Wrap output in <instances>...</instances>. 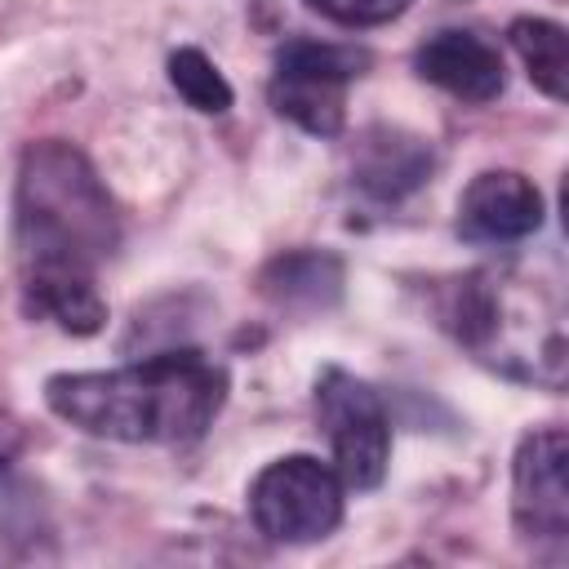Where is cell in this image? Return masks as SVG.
I'll return each instance as SVG.
<instances>
[{
	"instance_id": "3",
	"label": "cell",
	"mask_w": 569,
	"mask_h": 569,
	"mask_svg": "<svg viewBox=\"0 0 569 569\" xmlns=\"http://www.w3.org/2000/svg\"><path fill=\"white\" fill-rule=\"evenodd\" d=\"M116 244L120 213L93 160L62 138L31 142L22 151L13 187V249L22 262V280H93V271L116 253Z\"/></svg>"
},
{
	"instance_id": "12",
	"label": "cell",
	"mask_w": 569,
	"mask_h": 569,
	"mask_svg": "<svg viewBox=\"0 0 569 569\" xmlns=\"http://www.w3.org/2000/svg\"><path fill=\"white\" fill-rule=\"evenodd\" d=\"M22 302L36 320H53L62 333H76V338H89L107 325V302L89 276L22 280Z\"/></svg>"
},
{
	"instance_id": "8",
	"label": "cell",
	"mask_w": 569,
	"mask_h": 569,
	"mask_svg": "<svg viewBox=\"0 0 569 569\" xmlns=\"http://www.w3.org/2000/svg\"><path fill=\"white\" fill-rule=\"evenodd\" d=\"M542 191L516 169H485L458 196V231L476 244H520L542 227Z\"/></svg>"
},
{
	"instance_id": "9",
	"label": "cell",
	"mask_w": 569,
	"mask_h": 569,
	"mask_svg": "<svg viewBox=\"0 0 569 569\" xmlns=\"http://www.w3.org/2000/svg\"><path fill=\"white\" fill-rule=\"evenodd\" d=\"M431 169H436L431 142L400 124H369L351 151V178L378 204H396L413 196L418 187H427Z\"/></svg>"
},
{
	"instance_id": "14",
	"label": "cell",
	"mask_w": 569,
	"mask_h": 569,
	"mask_svg": "<svg viewBox=\"0 0 569 569\" xmlns=\"http://www.w3.org/2000/svg\"><path fill=\"white\" fill-rule=\"evenodd\" d=\"M169 84L182 93L187 107H196V111H204V116H222V111L236 102L227 76H222L196 44H182V49L169 53Z\"/></svg>"
},
{
	"instance_id": "2",
	"label": "cell",
	"mask_w": 569,
	"mask_h": 569,
	"mask_svg": "<svg viewBox=\"0 0 569 569\" xmlns=\"http://www.w3.org/2000/svg\"><path fill=\"white\" fill-rule=\"evenodd\" d=\"M565 316L560 276L516 262L453 276L440 302V325L458 347L485 369L538 391H560L569 378Z\"/></svg>"
},
{
	"instance_id": "6",
	"label": "cell",
	"mask_w": 569,
	"mask_h": 569,
	"mask_svg": "<svg viewBox=\"0 0 569 569\" xmlns=\"http://www.w3.org/2000/svg\"><path fill=\"white\" fill-rule=\"evenodd\" d=\"M316 418L329 436L333 471L342 476V485L378 489L391 462V418L382 396L365 378L329 365L316 378Z\"/></svg>"
},
{
	"instance_id": "4",
	"label": "cell",
	"mask_w": 569,
	"mask_h": 569,
	"mask_svg": "<svg viewBox=\"0 0 569 569\" xmlns=\"http://www.w3.org/2000/svg\"><path fill=\"white\" fill-rule=\"evenodd\" d=\"M342 493L347 485L329 462L311 453H284L253 476L249 520L271 542L307 547V542L329 538L342 525V511H347Z\"/></svg>"
},
{
	"instance_id": "5",
	"label": "cell",
	"mask_w": 569,
	"mask_h": 569,
	"mask_svg": "<svg viewBox=\"0 0 569 569\" xmlns=\"http://www.w3.org/2000/svg\"><path fill=\"white\" fill-rule=\"evenodd\" d=\"M369 53L329 40H284L271 62L267 98L276 116L311 138H338L347 124V84L365 76Z\"/></svg>"
},
{
	"instance_id": "1",
	"label": "cell",
	"mask_w": 569,
	"mask_h": 569,
	"mask_svg": "<svg viewBox=\"0 0 569 569\" xmlns=\"http://www.w3.org/2000/svg\"><path fill=\"white\" fill-rule=\"evenodd\" d=\"M44 405L98 440L191 445L227 405V369L196 347H173L120 369L53 373Z\"/></svg>"
},
{
	"instance_id": "16",
	"label": "cell",
	"mask_w": 569,
	"mask_h": 569,
	"mask_svg": "<svg viewBox=\"0 0 569 569\" xmlns=\"http://www.w3.org/2000/svg\"><path fill=\"white\" fill-rule=\"evenodd\" d=\"M18 453V431H13V422H4L0 418V471H4V462Z\"/></svg>"
},
{
	"instance_id": "15",
	"label": "cell",
	"mask_w": 569,
	"mask_h": 569,
	"mask_svg": "<svg viewBox=\"0 0 569 569\" xmlns=\"http://www.w3.org/2000/svg\"><path fill=\"white\" fill-rule=\"evenodd\" d=\"M307 4L338 27H382L396 22L413 0H307Z\"/></svg>"
},
{
	"instance_id": "13",
	"label": "cell",
	"mask_w": 569,
	"mask_h": 569,
	"mask_svg": "<svg viewBox=\"0 0 569 569\" xmlns=\"http://www.w3.org/2000/svg\"><path fill=\"white\" fill-rule=\"evenodd\" d=\"M507 36H511V49L520 53L529 80L551 102H565L569 98V36H565V27L551 18H516L507 27Z\"/></svg>"
},
{
	"instance_id": "10",
	"label": "cell",
	"mask_w": 569,
	"mask_h": 569,
	"mask_svg": "<svg viewBox=\"0 0 569 569\" xmlns=\"http://www.w3.org/2000/svg\"><path fill=\"white\" fill-rule=\"evenodd\" d=\"M413 71L427 84H436L462 102H493L507 89L502 53L489 40H480L476 31H458V27L427 36L413 53Z\"/></svg>"
},
{
	"instance_id": "7",
	"label": "cell",
	"mask_w": 569,
	"mask_h": 569,
	"mask_svg": "<svg viewBox=\"0 0 569 569\" xmlns=\"http://www.w3.org/2000/svg\"><path fill=\"white\" fill-rule=\"evenodd\" d=\"M511 525L538 560H565L569 551V436L560 427H533L511 458Z\"/></svg>"
},
{
	"instance_id": "11",
	"label": "cell",
	"mask_w": 569,
	"mask_h": 569,
	"mask_svg": "<svg viewBox=\"0 0 569 569\" xmlns=\"http://www.w3.org/2000/svg\"><path fill=\"white\" fill-rule=\"evenodd\" d=\"M342 258L329 249H284L258 271V289L267 302L284 311H325L342 298Z\"/></svg>"
}]
</instances>
